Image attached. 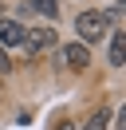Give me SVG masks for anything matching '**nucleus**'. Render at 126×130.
<instances>
[{"label": "nucleus", "mask_w": 126, "mask_h": 130, "mask_svg": "<svg viewBox=\"0 0 126 130\" xmlns=\"http://www.w3.org/2000/svg\"><path fill=\"white\" fill-rule=\"evenodd\" d=\"M75 32H79V40H83V43H99V40H106V36H110V16H106V12H99V8H87V12H79V16H75Z\"/></svg>", "instance_id": "nucleus-1"}, {"label": "nucleus", "mask_w": 126, "mask_h": 130, "mask_svg": "<svg viewBox=\"0 0 126 130\" xmlns=\"http://www.w3.org/2000/svg\"><path fill=\"white\" fill-rule=\"evenodd\" d=\"M55 43H59L55 28H24V47H28L32 55H43V51H51Z\"/></svg>", "instance_id": "nucleus-2"}, {"label": "nucleus", "mask_w": 126, "mask_h": 130, "mask_svg": "<svg viewBox=\"0 0 126 130\" xmlns=\"http://www.w3.org/2000/svg\"><path fill=\"white\" fill-rule=\"evenodd\" d=\"M59 59H63V67H71V71H87V67H91V47H87L83 40L63 43V47H59Z\"/></svg>", "instance_id": "nucleus-3"}, {"label": "nucleus", "mask_w": 126, "mask_h": 130, "mask_svg": "<svg viewBox=\"0 0 126 130\" xmlns=\"http://www.w3.org/2000/svg\"><path fill=\"white\" fill-rule=\"evenodd\" d=\"M20 43H24V24L0 16V47H20Z\"/></svg>", "instance_id": "nucleus-4"}, {"label": "nucleus", "mask_w": 126, "mask_h": 130, "mask_svg": "<svg viewBox=\"0 0 126 130\" xmlns=\"http://www.w3.org/2000/svg\"><path fill=\"white\" fill-rule=\"evenodd\" d=\"M106 63H110V67H122V63H126V36H122V28H114V32H110Z\"/></svg>", "instance_id": "nucleus-5"}, {"label": "nucleus", "mask_w": 126, "mask_h": 130, "mask_svg": "<svg viewBox=\"0 0 126 130\" xmlns=\"http://www.w3.org/2000/svg\"><path fill=\"white\" fill-rule=\"evenodd\" d=\"M32 12H39L43 20H55L59 16V0H32Z\"/></svg>", "instance_id": "nucleus-6"}, {"label": "nucleus", "mask_w": 126, "mask_h": 130, "mask_svg": "<svg viewBox=\"0 0 126 130\" xmlns=\"http://www.w3.org/2000/svg\"><path fill=\"white\" fill-rule=\"evenodd\" d=\"M106 122H110V110H94L91 118L83 122V130H106Z\"/></svg>", "instance_id": "nucleus-7"}, {"label": "nucleus", "mask_w": 126, "mask_h": 130, "mask_svg": "<svg viewBox=\"0 0 126 130\" xmlns=\"http://www.w3.org/2000/svg\"><path fill=\"white\" fill-rule=\"evenodd\" d=\"M0 71H4V75L12 71V59H8V47H0Z\"/></svg>", "instance_id": "nucleus-8"}, {"label": "nucleus", "mask_w": 126, "mask_h": 130, "mask_svg": "<svg viewBox=\"0 0 126 130\" xmlns=\"http://www.w3.org/2000/svg\"><path fill=\"white\" fill-rule=\"evenodd\" d=\"M0 16H4V0H0Z\"/></svg>", "instance_id": "nucleus-9"}, {"label": "nucleus", "mask_w": 126, "mask_h": 130, "mask_svg": "<svg viewBox=\"0 0 126 130\" xmlns=\"http://www.w3.org/2000/svg\"><path fill=\"white\" fill-rule=\"evenodd\" d=\"M59 130H71V122H67V126H59Z\"/></svg>", "instance_id": "nucleus-10"}]
</instances>
